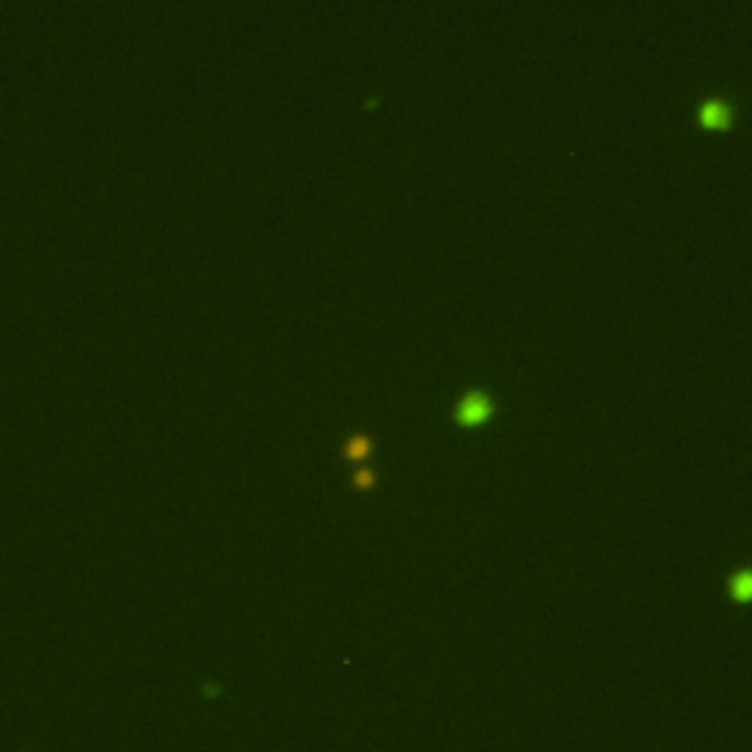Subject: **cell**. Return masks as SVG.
Returning <instances> with one entry per match:
<instances>
[{"mask_svg":"<svg viewBox=\"0 0 752 752\" xmlns=\"http://www.w3.org/2000/svg\"><path fill=\"white\" fill-rule=\"evenodd\" d=\"M699 118H703V124H705V127H717V124L732 121V103L705 100V103H703V109H699Z\"/></svg>","mask_w":752,"mask_h":752,"instance_id":"cell-2","label":"cell"},{"mask_svg":"<svg viewBox=\"0 0 752 752\" xmlns=\"http://www.w3.org/2000/svg\"><path fill=\"white\" fill-rule=\"evenodd\" d=\"M491 408H494V400L488 397V394L470 391V394H465V397L458 400L456 417H458V424H465V426H477V424H482L488 415H491Z\"/></svg>","mask_w":752,"mask_h":752,"instance_id":"cell-1","label":"cell"},{"mask_svg":"<svg viewBox=\"0 0 752 752\" xmlns=\"http://www.w3.org/2000/svg\"><path fill=\"white\" fill-rule=\"evenodd\" d=\"M367 453H371V441H365V438H350L347 441V456L353 461H362Z\"/></svg>","mask_w":752,"mask_h":752,"instance_id":"cell-3","label":"cell"}]
</instances>
